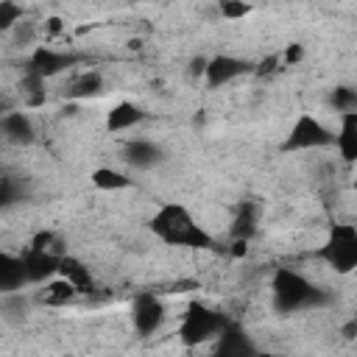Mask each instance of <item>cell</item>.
<instances>
[{"label":"cell","instance_id":"cell-14","mask_svg":"<svg viewBox=\"0 0 357 357\" xmlns=\"http://www.w3.org/2000/svg\"><path fill=\"white\" fill-rule=\"evenodd\" d=\"M259 229V206L254 201H240L237 204V212H234V220H231V240H251Z\"/></svg>","mask_w":357,"mask_h":357},{"label":"cell","instance_id":"cell-16","mask_svg":"<svg viewBox=\"0 0 357 357\" xmlns=\"http://www.w3.org/2000/svg\"><path fill=\"white\" fill-rule=\"evenodd\" d=\"M78 296V290L64 279V276H53L45 282V287L36 293V301L45 307H64Z\"/></svg>","mask_w":357,"mask_h":357},{"label":"cell","instance_id":"cell-2","mask_svg":"<svg viewBox=\"0 0 357 357\" xmlns=\"http://www.w3.org/2000/svg\"><path fill=\"white\" fill-rule=\"evenodd\" d=\"M271 293H273V310L282 315L301 312V310H321L332 301V296L324 287L312 284L307 276H301L293 268H276Z\"/></svg>","mask_w":357,"mask_h":357},{"label":"cell","instance_id":"cell-11","mask_svg":"<svg viewBox=\"0 0 357 357\" xmlns=\"http://www.w3.org/2000/svg\"><path fill=\"white\" fill-rule=\"evenodd\" d=\"M0 139L8 145H31L33 142V123L25 112H3L0 114Z\"/></svg>","mask_w":357,"mask_h":357},{"label":"cell","instance_id":"cell-17","mask_svg":"<svg viewBox=\"0 0 357 357\" xmlns=\"http://www.w3.org/2000/svg\"><path fill=\"white\" fill-rule=\"evenodd\" d=\"M332 145H337V151L346 162L357 159V112H343L340 114V131L335 134Z\"/></svg>","mask_w":357,"mask_h":357},{"label":"cell","instance_id":"cell-28","mask_svg":"<svg viewBox=\"0 0 357 357\" xmlns=\"http://www.w3.org/2000/svg\"><path fill=\"white\" fill-rule=\"evenodd\" d=\"M279 64H282V56H276V53H271V56H265L259 64H254V75L257 78H268V75H273V73H279Z\"/></svg>","mask_w":357,"mask_h":357},{"label":"cell","instance_id":"cell-32","mask_svg":"<svg viewBox=\"0 0 357 357\" xmlns=\"http://www.w3.org/2000/svg\"><path fill=\"white\" fill-rule=\"evenodd\" d=\"M248 251V240H231V254L234 257H243Z\"/></svg>","mask_w":357,"mask_h":357},{"label":"cell","instance_id":"cell-5","mask_svg":"<svg viewBox=\"0 0 357 357\" xmlns=\"http://www.w3.org/2000/svg\"><path fill=\"white\" fill-rule=\"evenodd\" d=\"M335 142V134L321 123L315 120L312 114H301L293 128L287 131L284 142H282V151H312V148H326Z\"/></svg>","mask_w":357,"mask_h":357},{"label":"cell","instance_id":"cell-13","mask_svg":"<svg viewBox=\"0 0 357 357\" xmlns=\"http://www.w3.org/2000/svg\"><path fill=\"white\" fill-rule=\"evenodd\" d=\"M56 276H64L78 293H92V290H95V276H92V271H89L78 257L61 254V259H59V273H56Z\"/></svg>","mask_w":357,"mask_h":357},{"label":"cell","instance_id":"cell-1","mask_svg":"<svg viewBox=\"0 0 357 357\" xmlns=\"http://www.w3.org/2000/svg\"><path fill=\"white\" fill-rule=\"evenodd\" d=\"M151 231L167 243L181 248H212V234L192 218V212L184 204H162L156 215L151 218Z\"/></svg>","mask_w":357,"mask_h":357},{"label":"cell","instance_id":"cell-26","mask_svg":"<svg viewBox=\"0 0 357 357\" xmlns=\"http://www.w3.org/2000/svg\"><path fill=\"white\" fill-rule=\"evenodd\" d=\"M11 36H14V45H31L33 42V36H36V25L33 22H28L25 17L11 28Z\"/></svg>","mask_w":357,"mask_h":357},{"label":"cell","instance_id":"cell-7","mask_svg":"<svg viewBox=\"0 0 357 357\" xmlns=\"http://www.w3.org/2000/svg\"><path fill=\"white\" fill-rule=\"evenodd\" d=\"M251 70H254L251 61L237 59V56H226V53H223V56H212V59H206L204 81H206V86L218 89V86H226V84H231V81L248 75Z\"/></svg>","mask_w":357,"mask_h":357},{"label":"cell","instance_id":"cell-25","mask_svg":"<svg viewBox=\"0 0 357 357\" xmlns=\"http://www.w3.org/2000/svg\"><path fill=\"white\" fill-rule=\"evenodd\" d=\"M329 103L335 106V112H357V92L351 86H335L329 95Z\"/></svg>","mask_w":357,"mask_h":357},{"label":"cell","instance_id":"cell-15","mask_svg":"<svg viewBox=\"0 0 357 357\" xmlns=\"http://www.w3.org/2000/svg\"><path fill=\"white\" fill-rule=\"evenodd\" d=\"M25 284H28V279H25L22 257H14L8 251H0V293L22 290Z\"/></svg>","mask_w":357,"mask_h":357},{"label":"cell","instance_id":"cell-30","mask_svg":"<svg viewBox=\"0 0 357 357\" xmlns=\"http://www.w3.org/2000/svg\"><path fill=\"white\" fill-rule=\"evenodd\" d=\"M61 31H64V22H61L59 17H50V20H45V36H50V39H53V36H59Z\"/></svg>","mask_w":357,"mask_h":357},{"label":"cell","instance_id":"cell-6","mask_svg":"<svg viewBox=\"0 0 357 357\" xmlns=\"http://www.w3.org/2000/svg\"><path fill=\"white\" fill-rule=\"evenodd\" d=\"M78 61H81V56H75V53H64V50L39 45V47H33V53L28 56L25 70H31V73H36V75H42V78L47 81V78H53V75L70 70V67L78 64Z\"/></svg>","mask_w":357,"mask_h":357},{"label":"cell","instance_id":"cell-8","mask_svg":"<svg viewBox=\"0 0 357 357\" xmlns=\"http://www.w3.org/2000/svg\"><path fill=\"white\" fill-rule=\"evenodd\" d=\"M131 321H134V329H137L139 335H153V332L162 326V321H165V307H162V301L156 298V293L142 290V293L134 296V301H131Z\"/></svg>","mask_w":357,"mask_h":357},{"label":"cell","instance_id":"cell-10","mask_svg":"<svg viewBox=\"0 0 357 357\" xmlns=\"http://www.w3.org/2000/svg\"><path fill=\"white\" fill-rule=\"evenodd\" d=\"M215 340H218L215 343V351L220 357H251V354H257L254 340L245 335V329L237 321H229L226 318V324H223V329L218 332Z\"/></svg>","mask_w":357,"mask_h":357},{"label":"cell","instance_id":"cell-31","mask_svg":"<svg viewBox=\"0 0 357 357\" xmlns=\"http://www.w3.org/2000/svg\"><path fill=\"white\" fill-rule=\"evenodd\" d=\"M204 67H206V56H195L192 61H190V75H204Z\"/></svg>","mask_w":357,"mask_h":357},{"label":"cell","instance_id":"cell-18","mask_svg":"<svg viewBox=\"0 0 357 357\" xmlns=\"http://www.w3.org/2000/svg\"><path fill=\"white\" fill-rule=\"evenodd\" d=\"M142 120H145V112H142L139 106H134V103L123 100V103L112 106V112L106 114V128H109L112 134H120V131L134 128V126H137V123H142Z\"/></svg>","mask_w":357,"mask_h":357},{"label":"cell","instance_id":"cell-24","mask_svg":"<svg viewBox=\"0 0 357 357\" xmlns=\"http://www.w3.org/2000/svg\"><path fill=\"white\" fill-rule=\"evenodd\" d=\"M25 17L22 6L14 0H0V33H11V28Z\"/></svg>","mask_w":357,"mask_h":357},{"label":"cell","instance_id":"cell-12","mask_svg":"<svg viewBox=\"0 0 357 357\" xmlns=\"http://www.w3.org/2000/svg\"><path fill=\"white\" fill-rule=\"evenodd\" d=\"M123 159H126V165L134 167V170H151V167H156V165L165 159V153H162V148H159L156 142H151V139H131V142H126V148H123Z\"/></svg>","mask_w":357,"mask_h":357},{"label":"cell","instance_id":"cell-9","mask_svg":"<svg viewBox=\"0 0 357 357\" xmlns=\"http://www.w3.org/2000/svg\"><path fill=\"white\" fill-rule=\"evenodd\" d=\"M59 251H47V248H31L22 254V268H25V279L28 284H45L47 279H53L59 273Z\"/></svg>","mask_w":357,"mask_h":357},{"label":"cell","instance_id":"cell-27","mask_svg":"<svg viewBox=\"0 0 357 357\" xmlns=\"http://www.w3.org/2000/svg\"><path fill=\"white\" fill-rule=\"evenodd\" d=\"M248 11H251V8H248L245 0H220V14H223L226 20H243Z\"/></svg>","mask_w":357,"mask_h":357},{"label":"cell","instance_id":"cell-29","mask_svg":"<svg viewBox=\"0 0 357 357\" xmlns=\"http://www.w3.org/2000/svg\"><path fill=\"white\" fill-rule=\"evenodd\" d=\"M304 59V47L301 45H287L282 53V64H298Z\"/></svg>","mask_w":357,"mask_h":357},{"label":"cell","instance_id":"cell-21","mask_svg":"<svg viewBox=\"0 0 357 357\" xmlns=\"http://www.w3.org/2000/svg\"><path fill=\"white\" fill-rule=\"evenodd\" d=\"M20 92H22V100L28 106H42L45 103V78L25 70L22 73V81H20Z\"/></svg>","mask_w":357,"mask_h":357},{"label":"cell","instance_id":"cell-4","mask_svg":"<svg viewBox=\"0 0 357 357\" xmlns=\"http://www.w3.org/2000/svg\"><path fill=\"white\" fill-rule=\"evenodd\" d=\"M226 324V315L218 312V310H209L204 307L201 301H192L181 318V326H178V337L184 346H198L204 340H212L218 337V332L223 329Z\"/></svg>","mask_w":357,"mask_h":357},{"label":"cell","instance_id":"cell-3","mask_svg":"<svg viewBox=\"0 0 357 357\" xmlns=\"http://www.w3.org/2000/svg\"><path fill=\"white\" fill-rule=\"evenodd\" d=\"M318 257L337 273L354 271L357 268V229L351 223H335L329 229L326 243L318 248Z\"/></svg>","mask_w":357,"mask_h":357},{"label":"cell","instance_id":"cell-19","mask_svg":"<svg viewBox=\"0 0 357 357\" xmlns=\"http://www.w3.org/2000/svg\"><path fill=\"white\" fill-rule=\"evenodd\" d=\"M31 312V298L22 290H11V293H0V315L11 324L25 321Z\"/></svg>","mask_w":357,"mask_h":357},{"label":"cell","instance_id":"cell-23","mask_svg":"<svg viewBox=\"0 0 357 357\" xmlns=\"http://www.w3.org/2000/svg\"><path fill=\"white\" fill-rule=\"evenodd\" d=\"M22 198H25L22 178H17V176H0V209H6L11 204H20Z\"/></svg>","mask_w":357,"mask_h":357},{"label":"cell","instance_id":"cell-20","mask_svg":"<svg viewBox=\"0 0 357 357\" xmlns=\"http://www.w3.org/2000/svg\"><path fill=\"white\" fill-rule=\"evenodd\" d=\"M103 89V75L100 73H81V75H75L70 84H67V89H64V98H70V100H81V98H92V95H98Z\"/></svg>","mask_w":357,"mask_h":357},{"label":"cell","instance_id":"cell-22","mask_svg":"<svg viewBox=\"0 0 357 357\" xmlns=\"http://www.w3.org/2000/svg\"><path fill=\"white\" fill-rule=\"evenodd\" d=\"M92 184L98 190H126L131 187V178L120 170H112V167H98L92 170Z\"/></svg>","mask_w":357,"mask_h":357}]
</instances>
